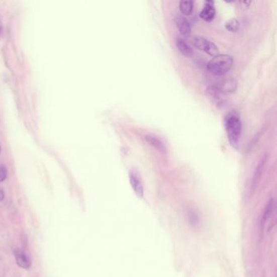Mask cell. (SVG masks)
I'll use <instances>...</instances> for the list:
<instances>
[{"instance_id": "cell-15", "label": "cell", "mask_w": 277, "mask_h": 277, "mask_svg": "<svg viewBox=\"0 0 277 277\" xmlns=\"http://www.w3.org/2000/svg\"><path fill=\"white\" fill-rule=\"evenodd\" d=\"M8 176V171L5 166H0V183L4 181Z\"/></svg>"}, {"instance_id": "cell-18", "label": "cell", "mask_w": 277, "mask_h": 277, "mask_svg": "<svg viewBox=\"0 0 277 277\" xmlns=\"http://www.w3.org/2000/svg\"><path fill=\"white\" fill-rule=\"evenodd\" d=\"M3 33V26L2 24H1V22H0V37H1V35H2Z\"/></svg>"}, {"instance_id": "cell-9", "label": "cell", "mask_w": 277, "mask_h": 277, "mask_svg": "<svg viewBox=\"0 0 277 277\" xmlns=\"http://www.w3.org/2000/svg\"><path fill=\"white\" fill-rule=\"evenodd\" d=\"M237 83L234 79H226L217 85L224 95H230L237 89Z\"/></svg>"}, {"instance_id": "cell-5", "label": "cell", "mask_w": 277, "mask_h": 277, "mask_svg": "<svg viewBox=\"0 0 277 277\" xmlns=\"http://www.w3.org/2000/svg\"><path fill=\"white\" fill-rule=\"evenodd\" d=\"M129 180L133 191L135 192L138 198L142 199L144 195V189H143L142 181L140 180L139 176L136 173L135 171H131L129 172Z\"/></svg>"}, {"instance_id": "cell-17", "label": "cell", "mask_w": 277, "mask_h": 277, "mask_svg": "<svg viewBox=\"0 0 277 277\" xmlns=\"http://www.w3.org/2000/svg\"><path fill=\"white\" fill-rule=\"evenodd\" d=\"M4 199H5V192L0 189V201H3Z\"/></svg>"}, {"instance_id": "cell-7", "label": "cell", "mask_w": 277, "mask_h": 277, "mask_svg": "<svg viewBox=\"0 0 277 277\" xmlns=\"http://www.w3.org/2000/svg\"><path fill=\"white\" fill-rule=\"evenodd\" d=\"M175 22H176V27L181 35L187 37V38L191 35V24L187 21V18H184L182 16H178L175 19Z\"/></svg>"}, {"instance_id": "cell-6", "label": "cell", "mask_w": 277, "mask_h": 277, "mask_svg": "<svg viewBox=\"0 0 277 277\" xmlns=\"http://www.w3.org/2000/svg\"><path fill=\"white\" fill-rule=\"evenodd\" d=\"M216 17V9L214 8L213 1H206L203 10L200 13V17L203 21L211 22Z\"/></svg>"}, {"instance_id": "cell-16", "label": "cell", "mask_w": 277, "mask_h": 277, "mask_svg": "<svg viewBox=\"0 0 277 277\" xmlns=\"http://www.w3.org/2000/svg\"><path fill=\"white\" fill-rule=\"evenodd\" d=\"M190 215H189V219L191 220V224H194V225H197L198 223H199V217H198L197 215L193 212L192 211H190Z\"/></svg>"}, {"instance_id": "cell-10", "label": "cell", "mask_w": 277, "mask_h": 277, "mask_svg": "<svg viewBox=\"0 0 277 277\" xmlns=\"http://www.w3.org/2000/svg\"><path fill=\"white\" fill-rule=\"evenodd\" d=\"M145 140H146V142H147L149 145L153 146L154 148L156 149L159 152H167V148H166L164 143H163L159 138L155 137V136L151 135V134L145 136Z\"/></svg>"}, {"instance_id": "cell-8", "label": "cell", "mask_w": 277, "mask_h": 277, "mask_svg": "<svg viewBox=\"0 0 277 277\" xmlns=\"http://www.w3.org/2000/svg\"><path fill=\"white\" fill-rule=\"evenodd\" d=\"M14 256H15L16 261H17L18 266L24 269L30 268L31 266V261L23 250L15 249Z\"/></svg>"}, {"instance_id": "cell-13", "label": "cell", "mask_w": 277, "mask_h": 277, "mask_svg": "<svg viewBox=\"0 0 277 277\" xmlns=\"http://www.w3.org/2000/svg\"><path fill=\"white\" fill-rule=\"evenodd\" d=\"M179 9L183 15L190 16L194 9V2L191 0H183L179 5Z\"/></svg>"}, {"instance_id": "cell-4", "label": "cell", "mask_w": 277, "mask_h": 277, "mask_svg": "<svg viewBox=\"0 0 277 277\" xmlns=\"http://www.w3.org/2000/svg\"><path fill=\"white\" fill-rule=\"evenodd\" d=\"M266 159H267L266 155H263L261 160L259 161L258 165L256 167L254 176L252 178L251 184H250V195H251V193H254L255 189L258 187V183L260 181L262 172H263V169H264L265 164H266Z\"/></svg>"}, {"instance_id": "cell-11", "label": "cell", "mask_w": 277, "mask_h": 277, "mask_svg": "<svg viewBox=\"0 0 277 277\" xmlns=\"http://www.w3.org/2000/svg\"><path fill=\"white\" fill-rule=\"evenodd\" d=\"M206 93L208 95V97L211 98L214 101L216 102L218 104H221L224 101L223 96L224 94L220 91L217 85H210L207 88Z\"/></svg>"}, {"instance_id": "cell-1", "label": "cell", "mask_w": 277, "mask_h": 277, "mask_svg": "<svg viewBox=\"0 0 277 277\" xmlns=\"http://www.w3.org/2000/svg\"><path fill=\"white\" fill-rule=\"evenodd\" d=\"M225 129L231 146L238 148L241 138L242 124L239 115L237 112H231L225 117Z\"/></svg>"}, {"instance_id": "cell-12", "label": "cell", "mask_w": 277, "mask_h": 277, "mask_svg": "<svg viewBox=\"0 0 277 277\" xmlns=\"http://www.w3.org/2000/svg\"><path fill=\"white\" fill-rule=\"evenodd\" d=\"M176 47L178 51H180V54L186 56V57H191L194 55V51L192 48L186 41L181 38H176Z\"/></svg>"}, {"instance_id": "cell-14", "label": "cell", "mask_w": 277, "mask_h": 277, "mask_svg": "<svg viewBox=\"0 0 277 277\" xmlns=\"http://www.w3.org/2000/svg\"><path fill=\"white\" fill-rule=\"evenodd\" d=\"M225 28H226V30L229 31V32H237L239 30L240 22L237 19H235V18L229 20V22L225 24Z\"/></svg>"}, {"instance_id": "cell-19", "label": "cell", "mask_w": 277, "mask_h": 277, "mask_svg": "<svg viewBox=\"0 0 277 277\" xmlns=\"http://www.w3.org/2000/svg\"><path fill=\"white\" fill-rule=\"evenodd\" d=\"M0 150H1V148H0Z\"/></svg>"}, {"instance_id": "cell-2", "label": "cell", "mask_w": 277, "mask_h": 277, "mask_svg": "<svg viewBox=\"0 0 277 277\" xmlns=\"http://www.w3.org/2000/svg\"><path fill=\"white\" fill-rule=\"evenodd\" d=\"M233 58L229 55H217L208 64V70L215 76L226 74L232 68Z\"/></svg>"}, {"instance_id": "cell-3", "label": "cell", "mask_w": 277, "mask_h": 277, "mask_svg": "<svg viewBox=\"0 0 277 277\" xmlns=\"http://www.w3.org/2000/svg\"><path fill=\"white\" fill-rule=\"evenodd\" d=\"M193 43L196 48L199 49V51L205 52L210 56L215 57L218 55L219 49L217 46L213 42L208 40L207 38H203V37H195L193 41Z\"/></svg>"}]
</instances>
